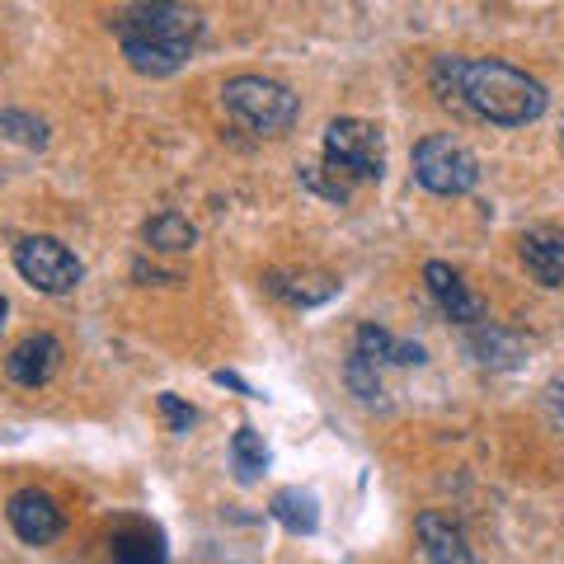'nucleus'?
<instances>
[{"mask_svg": "<svg viewBox=\"0 0 564 564\" xmlns=\"http://www.w3.org/2000/svg\"><path fill=\"white\" fill-rule=\"evenodd\" d=\"M118 39H122V57H128L141 76H170L188 62L193 43L203 33L198 10L184 6H132L118 14Z\"/></svg>", "mask_w": 564, "mask_h": 564, "instance_id": "f257e3e1", "label": "nucleus"}, {"mask_svg": "<svg viewBox=\"0 0 564 564\" xmlns=\"http://www.w3.org/2000/svg\"><path fill=\"white\" fill-rule=\"evenodd\" d=\"M518 250H522L527 273H532L541 288H560V282H564V236L560 231H551V226L527 231L518 240Z\"/></svg>", "mask_w": 564, "mask_h": 564, "instance_id": "9b49d317", "label": "nucleus"}, {"mask_svg": "<svg viewBox=\"0 0 564 564\" xmlns=\"http://www.w3.org/2000/svg\"><path fill=\"white\" fill-rule=\"evenodd\" d=\"M6 311H10V306H6V296H0V325H6Z\"/></svg>", "mask_w": 564, "mask_h": 564, "instance_id": "4be33fe9", "label": "nucleus"}, {"mask_svg": "<svg viewBox=\"0 0 564 564\" xmlns=\"http://www.w3.org/2000/svg\"><path fill=\"white\" fill-rule=\"evenodd\" d=\"M348 386H352V395L367 400V404H377L381 400V377H377V362H367L352 352L348 358Z\"/></svg>", "mask_w": 564, "mask_h": 564, "instance_id": "a211bd4d", "label": "nucleus"}, {"mask_svg": "<svg viewBox=\"0 0 564 564\" xmlns=\"http://www.w3.org/2000/svg\"><path fill=\"white\" fill-rule=\"evenodd\" d=\"M466 352L480 367H518L522 339L518 334H508V329H499V325H470L466 329Z\"/></svg>", "mask_w": 564, "mask_h": 564, "instance_id": "f8f14e48", "label": "nucleus"}, {"mask_svg": "<svg viewBox=\"0 0 564 564\" xmlns=\"http://www.w3.org/2000/svg\"><path fill=\"white\" fill-rule=\"evenodd\" d=\"M10 527L20 532L29 545H47V541H57L62 536V508L47 499L43 489H20V494H10Z\"/></svg>", "mask_w": 564, "mask_h": 564, "instance_id": "6e6552de", "label": "nucleus"}, {"mask_svg": "<svg viewBox=\"0 0 564 564\" xmlns=\"http://www.w3.org/2000/svg\"><path fill=\"white\" fill-rule=\"evenodd\" d=\"M0 132H10L14 141H24V147H43L47 141V128L39 118H29V113H14V109H6L0 113Z\"/></svg>", "mask_w": 564, "mask_h": 564, "instance_id": "6ab92c4d", "label": "nucleus"}, {"mask_svg": "<svg viewBox=\"0 0 564 564\" xmlns=\"http://www.w3.org/2000/svg\"><path fill=\"white\" fill-rule=\"evenodd\" d=\"M161 414L170 419V429H174V433H188V429H193V419H198L180 395H161Z\"/></svg>", "mask_w": 564, "mask_h": 564, "instance_id": "aec40b11", "label": "nucleus"}, {"mask_svg": "<svg viewBox=\"0 0 564 564\" xmlns=\"http://www.w3.org/2000/svg\"><path fill=\"white\" fill-rule=\"evenodd\" d=\"M414 180L429 193L456 198V193H470L480 184V161L456 137H423L414 147Z\"/></svg>", "mask_w": 564, "mask_h": 564, "instance_id": "39448f33", "label": "nucleus"}, {"mask_svg": "<svg viewBox=\"0 0 564 564\" xmlns=\"http://www.w3.org/2000/svg\"><path fill=\"white\" fill-rule=\"evenodd\" d=\"M221 99H226V113H231L236 122H245L250 132H259V137L288 132L296 122V113H302L296 95L288 90V85L269 80V76H231L221 85Z\"/></svg>", "mask_w": 564, "mask_h": 564, "instance_id": "7ed1b4c3", "label": "nucleus"}, {"mask_svg": "<svg viewBox=\"0 0 564 564\" xmlns=\"http://www.w3.org/2000/svg\"><path fill=\"white\" fill-rule=\"evenodd\" d=\"M311 278H282V273H273L269 278V292L273 296H282V302H292V306H315V302H325V296H334V282L325 278L321 288H306Z\"/></svg>", "mask_w": 564, "mask_h": 564, "instance_id": "f3484780", "label": "nucleus"}, {"mask_svg": "<svg viewBox=\"0 0 564 564\" xmlns=\"http://www.w3.org/2000/svg\"><path fill=\"white\" fill-rule=\"evenodd\" d=\"M325 165L344 180H381L386 170V137L367 118H334L325 128Z\"/></svg>", "mask_w": 564, "mask_h": 564, "instance_id": "20e7f679", "label": "nucleus"}, {"mask_svg": "<svg viewBox=\"0 0 564 564\" xmlns=\"http://www.w3.org/2000/svg\"><path fill=\"white\" fill-rule=\"evenodd\" d=\"M269 513L288 527L292 536H311L315 527H321V499H315L311 489H302V485H288V489L273 494Z\"/></svg>", "mask_w": 564, "mask_h": 564, "instance_id": "ddd939ff", "label": "nucleus"}, {"mask_svg": "<svg viewBox=\"0 0 564 564\" xmlns=\"http://www.w3.org/2000/svg\"><path fill=\"white\" fill-rule=\"evenodd\" d=\"M57 367H62V344L52 339V334H29V339H20L10 348L6 377L14 386H47L57 377Z\"/></svg>", "mask_w": 564, "mask_h": 564, "instance_id": "1a4fd4ad", "label": "nucleus"}, {"mask_svg": "<svg viewBox=\"0 0 564 564\" xmlns=\"http://www.w3.org/2000/svg\"><path fill=\"white\" fill-rule=\"evenodd\" d=\"M113 560L118 564H165V545L155 532L137 527V532H122L113 536Z\"/></svg>", "mask_w": 564, "mask_h": 564, "instance_id": "dca6fc26", "label": "nucleus"}, {"mask_svg": "<svg viewBox=\"0 0 564 564\" xmlns=\"http://www.w3.org/2000/svg\"><path fill=\"white\" fill-rule=\"evenodd\" d=\"M147 245L170 250V254H184V250L198 245V231H193V221L180 217V212H155V217L147 221Z\"/></svg>", "mask_w": 564, "mask_h": 564, "instance_id": "4468645a", "label": "nucleus"}, {"mask_svg": "<svg viewBox=\"0 0 564 564\" xmlns=\"http://www.w3.org/2000/svg\"><path fill=\"white\" fill-rule=\"evenodd\" d=\"M212 381H217V386H231V391H240V395H254L250 386H245L236 372H212Z\"/></svg>", "mask_w": 564, "mask_h": 564, "instance_id": "412c9836", "label": "nucleus"}, {"mask_svg": "<svg viewBox=\"0 0 564 564\" xmlns=\"http://www.w3.org/2000/svg\"><path fill=\"white\" fill-rule=\"evenodd\" d=\"M14 269H20V278L29 288H39L47 296H62L85 278L80 259L52 236H29V240L14 245Z\"/></svg>", "mask_w": 564, "mask_h": 564, "instance_id": "423d86ee", "label": "nucleus"}, {"mask_svg": "<svg viewBox=\"0 0 564 564\" xmlns=\"http://www.w3.org/2000/svg\"><path fill=\"white\" fill-rule=\"evenodd\" d=\"M231 466H236V475L245 485H254L259 475L269 470V447H263V437L254 429H240L231 437Z\"/></svg>", "mask_w": 564, "mask_h": 564, "instance_id": "2eb2a0df", "label": "nucleus"}, {"mask_svg": "<svg viewBox=\"0 0 564 564\" xmlns=\"http://www.w3.org/2000/svg\"><path fill=\"white\" fill-rule=\"evenodd\" d=\"M414 532H419V545H423V560L429 564H475L470 545L462 536V527L443 513H419L414 518Z\"/></svg>", "mask_w": 564, "mask_h": 564, "instance_id": "9d476101", "label": "nucleus"}, {"mask_svg": "<svg viewBox=\"0 0 564 564\" xmlns=\"http://www.w3.org/2000/svg\"><path fill=\"white\" fill-rule=\"evenodd\" d=\"M462 104L470 113H480L489 122H503V128H522V122H536L545 113V85L527 70L508 66V62H466L462 76Z\"/></svg>", "mask_w": 564, "mask_h": 564, "instance_id": "f03ea898", "label": "nucleus"}, {"mask_svg": "<svg viewBox=\"0 0 564 564\" xmlns=\"http://www.w3.org/2000/svg\"><path fill=\"white\" fill-rule=\"evenodd\" d=\"M423 282H429V292H433V302H437V311L447 315V321H456V325H485V306H480V296H475L466 282H462V273L452 269V263H429L423 269Z\"/></svg>", "mask_w": 564, "mask_h": 564, "instance_id": "0eeeda50", "label": "nucleus"}, {"mask_svg": "<svg viewBox=\"0 0 564 564\" xmlns=\"http://www.w3.org/2000/svg\"><path fill=\"white\" fill-rule=\"evenodd\" d=\"M560 391H564V386H560ZM560 410H564V395H560Z\"/></svg>", "mask_w": 564, "mask_h": 564, "instance_id": "5701e85b", "label": "nucleus"}]
</instances>
